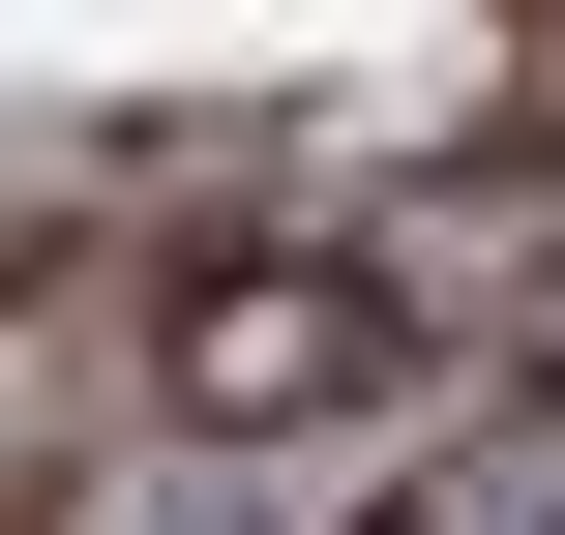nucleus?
Masks as SVG:
<instances>
[{"instance_id":"1","label":"nucleus","mask_w":565,"mask_h":535,"mask_svg":"<svg viewBox=\"0 0 565 535\" xmlns=\"http://www.w3.org/2000/svg\"><path fill=\"white\" fill-rule=\"evenodd\" d=\"M387 387H417V298H387L358 238H209V268L149 298V417H179L209 477H238V447H358Z\"/></svg>"}]
</instances>
